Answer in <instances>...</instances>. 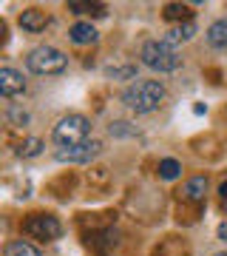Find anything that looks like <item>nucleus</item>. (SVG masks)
<instances>
[{"label":"nucleus","instance_id":"1","mask_svg":"<svg viewBox=\"0 0 227 256\" xmlns=\"http://www.w3.org/2000/svg\"><path fill=\"white\" fill-rule=\"evenodd\" d=\"M165 97H168V88L159 80H136L122 92V102L134 114H154L165 102Z\"/></svg>","mask_w":227,"mask_h":256},{"label":"nucleus","instance_id":"2","mask_svg":"<svg viewBox=\"0 0 227 256\" xmlns=\"http://www.w3.org/2000/svg\"><path fill=\"white\" fill-rule=\"evenodd\" d=\"M139 57H142V66H148L151 72L159 74H171L182 66V54L165 40H148L139 52Z\"/></svg>","mask_w":227,"mask_h":256},{"label":"nucleus","instance_id":"3","mask_svg":"<svg viewBox=\"0 0 227 256\" xmlns=\"http://www.w3.org/2000/svg\"><path fill=\"white\" fill-rule=\"evenodd\" d=\"M26 66L31 74L51 77V74H63L68 68V57L54 46H37L26 54Z\"/></svg>","mask_w":227,"mask_h":256},{"label":"nucleus","instance_id":"4","mask_svg":"<svg viewBox=\"0 0 227 256\" xmlns=\"http://www.w3.org/2000/svg\"><path fill=\"white\" fill-rule=\"evenodd\" d=\"M88 134H91V122L82 114H65L54 126V131H51V137H54V142L60 148L82 146V142H88Z\"/></svg>","mask_w":227,"mask_h":256},{"label":"nucleus","instance_id":"5","mask_svg":"<svg viewBox=\"0 0 227 256\" xmlns=\"http://www.w3.org/2000/svg\"><path fill=\"white\" fill-rule=\"evenodd\" d=\"M23 234L31 239H40V242H51V239H60L63 234V225L57 216L51 214H31L26 222H23Z\"/></svg>","mask_w":227,"mask_h":256},{"label":"nucleus","instance_id":"6","mask_svg":"<svg viewBox=\"0 0 227 256\" xmlns=\"http://www.w3.org/2000/svg\"><path fill=\"white\" fill-rule=\"evenodd\" d=\"M102 151V142L100 140H88V142H82V146H74V148H60L57 151V162H74V165H85L91 162L94 156Z\"/></svg>","mask_w":227,"mask_h":256},{"label":"nucleus","instance_id":"7","mask_svg":"<svg viewBox=\"0 0 227 256\" xmlns=\"http://www.w3.org/2000/svg\"><path fill=\"white\" fill-rule=\"evenodd\" d=\"M26 92V80H23V74L9 68V66H3L0 68V94L3 97H17V94Z\"/></svg>","mask_w":227,"mask_h":256},{"label":"nucleus","instance_id":"8","mask_svg":"<svg viewBox=\"0 0 227 256\" xmlns=\"http://www.w3.org/2000/svg\"><path fill=\"white\" fill-rule=\"evenodd\" d=\"M205 37H208V46L216 48V52H227V18H219L213 20L208 26V32H205Z\"/></svg>","mask_w":227,"mask_h":256},{"label":"nucleus","instance_id":"9","mask_svg":"<svg viewBox=\"0 0 227 256\" xmlns=\"http://www.w3.org/2000/svg\"><path fill=\"white\" fill-rule=\"evenodd\" d=\"M20 26L26 32H31V34H37V32H43L48 26V14L43 9H26V12H20Z\"/></svg>","mask_w":227,"mask_h":256},{"label":"nucleus","instance_id":"10","mask_svg":"<svg viewBox=\"0 0 227 256\" xmlns=\"http://www.w3.org/2000/svg\"><path fill=\"white\" fill-rule=\"evenodd\" d=\"M68 37H71V43H77V46H88V43H97V28L91 26V23H74L71 28H68Z\"/></svg>","mask_w":227,"mask_h":256},{"label":"nucleus","instance_id":"11","mask_svg":"<svg viewBox=\"0 0 227 256\" xmlns=\"http://www.w3.org/2000/svg\"><path fill=\"white\" fill-rule=\"evenodd\" d=\"M193 34H196V23H176V26L165 34V43H171L173 48L179 46V43H188V40H193Z\"/></svg>","mask_w":227,"mask_h":256},{"label":"nucleus","instance_id":"12","mask_svg":"<svg viewBox=\"0 0 227 256\" xmlns=\"http://www.w3.org/2000/svg\"><path fill=\"white\" fill-rule=\"evenodd\" d=\"M205 194H208V176L205 174H196V176H191V180L185 182V200L202 202L205 200Z\"/></svg>","mask_w":227,"mask_h":256},{"label":"nucleus","instance_id":"13","mask_svg":"<svg viewBox=\"0 0 227 256\" xmlns=\"http://www.w3.org/2000/svg\"><path fill=\"white\" fill-rule=\"evenodd\" d=\"M162 14H165V20H179V23H191L193 20V12L188 3H168Z\"/></svg>","mask_w":227,"mask_h":256},{"label":"nucleus","instance_id":"14","mask_svg":"<svg viewBox=\"0 0 227 256\" xmlns=\"http://www.w3.org/2000/svg\"><path fill=\"white\" fill-rule=\"evenodd\" d=\"M68 12H74V14H94V18H102V14H105V6H102V3H82V0H71V3H68Z\"/></svg>","mask_w":227,"mask_h":256},{"label":"nucleus","instance_id":"15","mask_svg":"<svg viewBox=\"0 0 227 256\" xmlns=\"http://www.w3.org/2000/svg\"><path fill=\"white\" fill-rule=\"evenodd\" d=\"M3 256H40V250H37L34 245L23 242V239H14V242H9V245H6Z\"/></svg>","mask_w":227,"mask_h":256},{"label":"nucleus","instance_id":"16","mask_svg":"<svg viewBox=\"0 0 227 256\" xmlns=\"http://www.w3.org/2000/svg\"><path fill=\"white\" fill-rule=\"evenodd\" d=\"M43 151V140H37V137H28V140H23L17 148H14V154L17 156H23V160H31V156H37Z\"/></svg>","mask_w":227,"mask_h":256},{"label":"nucleus","instance_id":"17","mask_svg":"<svg viewBox=\"0 0 227 256\" xmlns=\"http://www.w3.org/2000/svg\"><path fill=\"white\" fill-rule=\"evenodd\" d=\"M179 174H182V162H179V160H171V156H168V160L159 162V176H162V180L171 182V180H176Z\"/></svg>","mask_w":227,"mask_h":256},{"label":"nucleus","instance_id":"18","mask_svg":"<svg viewBox=\"0 0 227 256\" xmlns=\"http://www.w3.org/2000/svg\"><path fill=\"white\" fill-rule=\"evenodd\" d=\"M9 120H11V122H17V126H26L28 114H26V111H20V108H9Z\"/></svg>","mask_w":227,"mask_h":256},{"label":"nucleus","instance_id":"19","mask_svg":"<svg viewBox=\"0 0 227 256\" xmlns=\"http://www.w3.org/2000/svg\"><path fill=\"white\" fill-rule=\"evenodd\" d=\"M108 77H134V68H108Z\"/></svg>","mask_w":227,"mask_h":256},{"label":"nucleus","instance_id":"20","mask_svg":"<svg viewBox=\"0 0 227 256\" xmlns=\"http://www.w3.org/2000/svg\"><path fill=\"white\" fill-rule=\"evenodd\" d=\"M219 200H222V208L227 210V180L222 185H219Z\"/></svg>","mask_w":227,"mask_h":256},{"label":"nucleus","instance_id":"21","mask_svg":"<svg viewBox=\"0 0 227 256\" xmlns=\"http://www.w3.org/2000/svg\"><path fill=\"white\" fill-rule=\"evenodd\" d=\"M219 236H225V239H227V225H222V228H219Z\"/></svg>","mask_w":227,"mask_h":256},{"label":"nucleus","instance_id":"22","mask_svg":"<svg viewBox=\"0 0 227 256\" xmlns=\"http://www.w3.org/2000/svg\"><path fill=\"white\" fill-rule=\"evenodd\" d=\"M216 256H227V250H222V254H216Z\"/></svg>","mask_w":227,"mask_h":256}]
</instances>
